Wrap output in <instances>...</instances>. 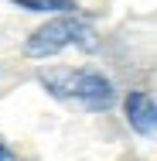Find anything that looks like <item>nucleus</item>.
Listing matches in <instances>:
<instances>
[{
	"instance_id": "obj_1",
	"label": "nucleus",
	"mask_w": 157,
	"mask_h": 161,
	"mask_svg": "<svg viewBox=\"0 0 157 161\" xmlns=\"http://www.w3.org/2000/svg\"><path fill=\"white\" fill-rule=\"evenodd\" d=\"M41 86L55 99L75 103L82 110H109L116 99L113 82L92 69H48L41 72Z\"/></svg>"
},
{
	"instance_id": "obj_2",
	"label": "nucleus",
	"mask_w": 157,
	"mask_h": 161,
	"mask_svg": "<svg viewBox=\"0 0 157 161\" xmlns=\"http://www.w3.org/2000/svg\"><path fill=\"white\" fill-rule=\"evenodd\" d=\"M68 45H86L92 48V28L75 21V17H58V21H48L44 28L28 38V55L34 58H48V55H58Z\"/></svg>"
},
{
	"instance_id": "obj_3",
	"label": "nucleus",
	"mask_w": 157,
	"mask_h": 161,
	"mask_svg": "<svg viewBox=\"0 0 157 161\" xmlns=\"http://www.w3.org/2000/svg\"><path fill=\"white\" fill-rule=\"evenodd\" d=\"M123 113L137 134H157V103L147 93H130L123 99Z\"/></svg>"
},
{
	"instance_id": "obj_4",
	"label": "nucleus",
	"mask_w": 157,
	"mask_h": 161,
	"mask_svg": "<svg viewBox=\"0 0 157 161\" xmlns=\"http://www.w3.org/2000/svg\"><path fill=\"white\" fill-rule=\"evenodd\" d=\"M14 3L28 10H41V14H72L79 7L75 0H14Z\"/></svg>"
},
{
	"instance_id": "obj_5",
	"label": "nucleus",
	"mask_w": 157,
	"mask_h": 161,
	"mask_svg": "<svg viewBox=\"0 0 157 161\" xmlns=\"http://www.w3.org/2000/svg\"><path fill=\"white\" fill-rule=\"evenodd\" d=\"M0 161H10V151H7L3 144H0Z\"/></svg>"
}]
</instances>
